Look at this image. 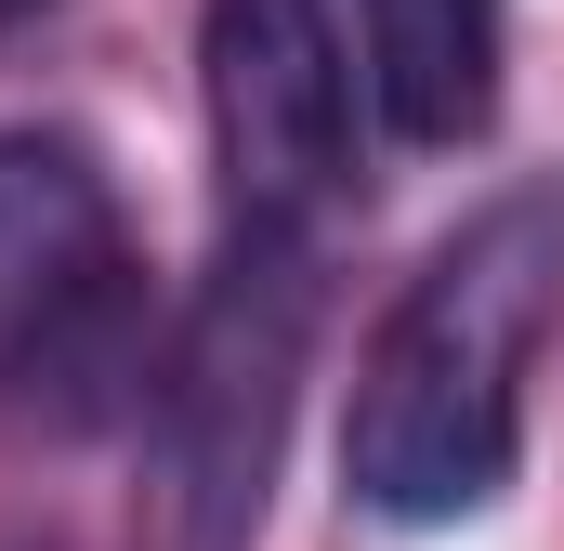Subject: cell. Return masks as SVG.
Segmentation results:
<instances>
[{
    "mask_svg": "<svg viewBox=\"0 0 564 551\" xmlns=\"http://www.w3.org/2000/svg\"><path fill=\"white\" fill-rule=\"evenodd\" d=\"M564 315V184L486 197L368 328L341 486L381 526H473L525 460V368Z\"/></svg>",
    "mask_w": 564,
    "mask_h": 551,
    "instance_id": "6da1fadb",
    "label": "cell"
},
{
    "mask_svg": "<svg viewBox=\"0 0 564 551\" xmlns=\"http://www.w3.org/2000/svg\"><path fill=\"white\" fill-rule=\"evenodd\" d=\"M315 237H224L210 289L184 302L171 355L144 368L132 433H144V486H132V551H250L263 499L289 460V408L315 368Z\"/></svg>",
    "mask_w": 564,
    "mask_h": 551,
    "instance_id": "7a4b0ae2",
    "label": "cell"
},
{
    "mask_svg": "<svg viewBox=\"0 0 564 551\" xmlns=\"http://www.w3.org/2000/svg\"><path fill=\"white\" fill-rule=\"evenodd\" d=\"M132 381V224L79 132H0V408L93 420Z\"/></svg>",
    "mask_w": 564,
    "mask_h": 551,
    "instance_id": "3957f363",
    "label": "cell"
},
{
    "mask_svg": "<svg viewBox=\"0 0 564 551\" xmlns=\"http://www.w3.org/2000/svg\"><path fill=\"white\" fill-rule=\"evenodd\" d=\"M197 106L237 237H302L341 197L355 106H341V40L315 0H210L197 13Z\"/></svg>",
    "mask_w": 564,
    "mask_h": 551,
    "instance_id": "277c9868",
    "label": "cell"
},
{
    "mask_svg": "<svg viewBox=\"0 0 564 551\" xmlns=\"http://www.w3.org/2000/svg\"><path fill=\"white\" fill-rule=\"evenodd\" d=\"M512 26L499 0H368V93L408 144H486Z\"/></svg>",
    "mask_w": 564,
    "mask_h": 551,
    "instance_id": "5b68a950",
    "label": "cell"
},
{
    "mask_svg": "<svg viewBox=\"0 0 564 551\" xmlns=\"http://www.w3.org/2000/svg\"><path fill=\"white\" fill-rule=\"evenodd\" d=\"M13 13H26V0H0V26H13Z\"/></svg>",
    "mask_w": 564,
    "mask_h": 551,
    "instance_id": "8992f818",
    "label": "cell"
}]
</instances>
